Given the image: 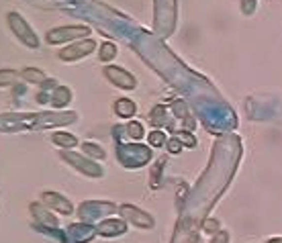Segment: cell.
I'll use <instances>...</instances> for the list:
<instances>
[{"mask_svg": "<svg viewBox=\"0 0 282 243\" xmlns=\"http://www.w3.org/2000/svg\"><path fill=\"white\" fill-rule=\"evenodd\" d=\"M15 78H17L15 72H0V86L12 84V82H15Z\"/></svg>", "mask_w": 282, "mask_h": 243, "instance_id": "8fae6325", "label": "cell"}, {"mask_svg": "<svg viewBox=\"0 0 282 243\" xmlns=\"http://www.w3.org/2000/svg\"><path fill=\"white\" fill-rule=\"evenodd\" d=\"M106 76H109L113 82L121 88H133L135 86V80H133L131 74L123 72V70H119V67H106Z\"/></svg>", "mask_w": 282, "mask_h": 243, "instance_id": "7a4b0ae2", "label": "cell"}, {"mask_svg": "<svg viewBox=\"0 0 282 243\" xmlns=\"http://www.w3.org/2000/svg\"><path fill=\"white\" fill-rule=\"evenodd\" d=\"M113 56H115V45L106 43V45H104V49H102V60H111Z\"/></svg>", "mask_w": 282, "mask_h": 243, "instance_id": "5bb4252c", "label": "cell"}, {"mask_svg": "<svg viewBox=\"0 0 282 243\" xmlns=\"http://www.w3.org/2000/svg\"><path fill=\"white\" fill-rule=\"evenodd\" d=\"M178 137H180V139H184L188 145H194V139L190 137V135H186V133H178Z\"/></svg>", "mask_w": 282, "mask_h": 243, "instance_id": "e0dca14e", "label": "cell"}, {"mask_svg": "<svg viewBox=\"0 0 282 243\" xmlns=\"http://www.w3.org/2000/svg\"><path fill=\"white\" fill-rule=\"evenodd\" d=\"M205 229H207V231H217L219 223H217V221H207V223H205Z\"/></svg>", "mask_w": 282, "mask_h": 243, "instance_id": "9a60e30c", "label": "cell"}, {"mask_svg": "<svg viewBox=\"0 0 282 243\" xmlns=\"http://www.w3.org/2000/svg\"><path fill=\"white\" fill-rule=\"evenodd\" d=\"M92 47H94V41H82V43L74 45V49H65V51H62V58H63V60L82 58V56H86V53L92 51Z\"/></svg>", "mask_w": 282, "mask_h": 243, "instance_id": "3957f363", "label": "cell"}, {"mask_svg": "<svg viewBox=\"0 0 282 243\" xmlns=\"http://www.w3.org/2000/svg\"><path fill=\"white\" fill-rule=\"evenodd\" d=\"M43 200L45 202H49L51 207H56V209H62V213H65V214H70L72 213V205L68 200H63V198H60V196H56L53 192H45L43 194Z\"/></svg>", "mask_w": 282, "mask_h": 243, "instance_id": "277c9868", "label": "cell"}, {"mask_svg": "<svg viewBox=\"0 0 282 243\" xmlns=\"http://www.w3.org/2000/svg\"><path fill=\"white\" fill-rule=\"evenodd\" d=\"M23 76H25L27 80H31V82H43V80H45L43 72H39V70H25Z\"/></svg>", "mask_w": 282, "mask_h": 243, "instance_id": "9c48e42d", "label": "cell"}, {"mask_svg": "<svg viewBox=\"0 0 282 243\" xmlns=\"http://www.w3.org/2000/svg\"><path fill=\"white\" fill-rule=\"evenodd\" d=\"M227 239H229V237H227V233H219L217 237L213 239V243H227Z\"/></svg>", "mask_w": 282, "mask_h": 243, "instance_id": "2e32d148", "label": "cell"}, {"mask_svg": "<svg viewBox=\"0 0 282 243\" xmlns=\"http://www.w3.org/2000/svg\"><path fill=\"white\" fill-rule=\"evenodd\" d=\"M129 135H131V137H135V139H139L143 135V127L139 123H131L129 125Z\"/></svg>", "mask_w": 282, "mask_h": 243, "instance_id": "7c38bea8", "label": "cell"}, {"mask_svg": "<svg viewBox=\"0 0 282 243\" xmlns=\"http://www.w3.org/2000/svg\"><path fill=\"white\" fill-rule=\"evenodd\" d=\"M268 243H282V239H272V241H268Z\"/></svg>", "mask_w": 282, "mask_h": 243, "instance_id": "d6986e66", "label": "cell"}, {"mask_svg": "<svg viewBox=\"0 0 282 243\" xmlns=\"http://www.w3.org/2000/svg\"><path fill=\"white\" fill-rule=\"evenodd\" d=\"M166 141V137H164V133H159V131H156V133H152L150 135V143L152 145H162Z\"/></svg>", "mask_w": 282, "mask_h": 243, "instance_id": "4fadbf2b", "label": "cell"}, {"mask_svg": "<svg viewBox=\"0 0 282 243\" xmlns=\"http://www.w3.org/2000/svg\"><path fill=\"white\" fill-rule=\"evenodd\" d=\"M53 141L60 143L62 147H74V145H76V139L72 137V135H65V133H58V135H53Z\"/></svg>", "mask_w": 282, "mask_h": 243, "instance_id": "ba28073f", "label": "cell"}, {"mask_svg": "<svg viewBox=\"0 0 282 243\" xmlns=\"http://www.w3.org/2000/svg\"><path fill=\"white\" fill-rule=\"evenodd\" d=\"M8 23H10L12 27H15V29H19V31H17V35H19V37L23 39L25 43H29V45L37 47V37H35V35L31 33V27L27 25V23H25V21H23L21 17H17L15 12H12V15L8 17Z\"/></svg>", "mask_w": 282, "mask_h": 243, "instance_id": "6da1fadb", "label": "cell"}, {"mask_svg": "<svg viewBox=\"0 0 282 243\" xmlns=\"http://www.w3.org/2000/svg\"><path fill=\"white\" fill-rule=\"evenodd\" d=\"M123 213H127L129 217L135 221L137 225H143V227H152L154 225V221L147 217V214H143V213H137V209H131V207H127V209H123Z\"/></svg>", "mask_w": 282, "mask_h": 243, "instance_id": "8992f818", "label": "cell"}, {"mask_svg": "<svg viewBox=\"0 0 282 243\" xmlns=\"http://www.w3.org/2000/svg\"><path fill=\"white\" fill-rule=\"evenodd\" d=\"M115 109H117V113L121 117H131L133 113H135V104H133L131 100H119L115 104Z\"/></svg>", "mask_w": 282, "mask_h": 243, "instance_id": "52a82bcc", "label": "cell"}, {"mask_svg": "<svg viewBox=\"0 0 282 243\" xmlns=\"http://www.w3.org/2000/svg\"><path fill=\"white\" fill-rule=\"evenodd\" d=\"M170 152H174V153H178L180 152V143L174 139V141H170Z\"/></svg>", "mask_w": 282, "mask_h": 243, "instance_id": "ac0fdd59", "label": "cell"}, {"mask_svg": "<svg viewBox=\"0 0 282 243\" xmlns=\"http://www.w3.org/2000/svg\"><path fill=\"white\" fill-rule=\"evenodd\" d=\"M63 33H60V35H49V41H63V39H68V37H78V35H86L88 33V29L86 27H78V29H62Z\"/></svg>", "mask_w": 282, "mask_h": 243, "instance_id": "5b68a950", "label": "cell"}, {"mask_svg": "<svg viewBox=\"0 0 282 243\" xmlns=\"http://www.w3.org/2000/svg\"><path fill=\"white\" fill-rule=\"evenodd\" d=\"M84 150H86V153H90V155H94V157H104V152L102 150H98L96 145L94 143H84Z\"/></svg>", "mask_w": 282, "mask_h": 243, "instance_id": "30bf717a", "label": "cell"}]
</instances>
